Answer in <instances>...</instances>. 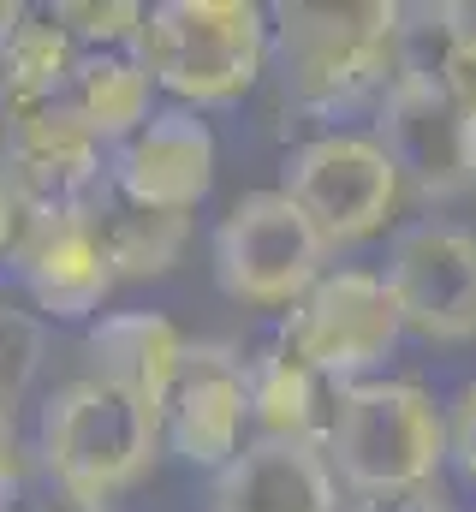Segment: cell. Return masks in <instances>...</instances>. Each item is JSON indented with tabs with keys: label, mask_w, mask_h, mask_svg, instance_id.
<instances>
[{
	"label": "cell",
	"mask_w": 476,
	"mask_h": 512,
	"mask_svg": "<svg viewBox=\"0 0 476 512\" xmlns=\"http://www.w3.org/2000/svg\"><path fill=\"white\" fill-rule=\"evenodd\" d=\"M393 0H286L268 12L274 60L292 108L304 114H346L369 96L393 90V42H399Z\"/></svg>",
	"instance_id": "cell-1"
},
{
	"label": "cell",
	"mask_w": 476,
	"mask_h": 512,
	"mask_svg": "<svg viewBox=\"0 0 476 512\" xmlns=\"http://www.w3.org/2000/svg\"><path fill=\"white\" fill-rule=\"evenodd\" d=\"M322 453L352 495L435 489L447 465V405L417 382H352L340 387Z\"/></svg>",
	"instance_id": "cell-2"
},
{
	"label": "cell",
	"mask_w": 476,
	"mask_h": 512,
	"mask_svg": "<svg viewBox=\"0 0 476 512\" xmlns=\"http://www.w3.org/2000/svg\"><path fill=\"white\" fill-rule=\"evenodd\" d=\"M155 447H161V405L119 382L78 376L42 405L36 459L96 507L149 471Z\"/></svg>",
	"instance_id": "cell-3"
},
{
	"label": "cell",
	"mask_w": 476,
	"mask_h": 512,
	"mask_svg": "<svg viewBox=\"0 0 476 512\" xmlns=\"http://www.w3.org/2000/svg\"><path fill=\"white\" fill-rule=\"evenodd\" d=\"M274 54L268 12L256 0H161L143 18V66L191 108L238 102Z\"/></svg>",
	"instance_id": "cell-4"
},
{
	"label": "cell",
	"mask_w": 476,
	"mask_h": 512,
	"mask_svg": "<svg viewBox=\"0 0 476 512\" xmlns=\"http://www.w3.org/2000/svg\"><path fill=\"white\" fill-rule=\"evenodd\" d=\"M322 227L286 197V191H250L215 227V274L238 304L292 310L322 274H328Z\"/></svg>",
	"instance_id": "cell-5"
},
{
	"label": "cell",
	"mask_w": 476,
	"mask_h": 512,
	"mask_svg": "<svg viewBox=\"0 0 476 512\" xmlns=\"http://www.w3.org/2000/svg\"><path fill=\"white\" fill-rule=\"evenodd\" d=\"M405 334V316L375 268H334L322 274L286 316H280V346L310 364L334 387H352L363 370H375Z\"/></svg>",
	"instance_id": "cell-6"
},
{
	"label": "cell",
	"mask_w": 476,
	"mask_h": 512,
	"mask_svg": "<svg viewBox=\"0 0 476 512\" xmlns=\"http://www.w3.org/2000/svg\"><path fill=\"white\" fill-rule=\"evenodd\" d=\"M328 245H357L387 227V215L405 197V179L381 137L363 131H322L286 155V185H280Z\"/></svg>",
	"instance_id": "cell-7"
},
{
	"label": "cell",
	"mask_w": 476,
	"mask_h": 512,
	"mask_svg": "<svg viewBox=\"0 0 476 512\" xmlns=\"http://www.w3.org/2000/svg\"><path fill=\"white\" fill-rule=\"evenodd\" d=\"M0 167L18 185L30 215L66 221L96 215L114 191V173L102 167V137L78 126L66 108H30L0 120Z\"/></svg>",
	"instance_id": "cell-8"
},
{
	"label": "cell",
	"mask_w": 476,
	"mask_h": 512,
	"mask_svg": "<svg viewBox=\"0 0 476 512\" xmlns=\"http://www.w3.org/2000/svg\"><path fill=\"white\" fill-rule=\"evenodd\" d=\"M405 328L423 340H476V233L459 221H411L381 268Z\"/></svg>",
	"instance_id": "cell-9"
},
{
	"label": "cell",
	"mask_w": 476,
	"mask_h": 512,
	"mask_svg": "<svg viewBox=\"0 0 476 512\" xmlns=\"http://www.w3.org/2000/svg\"><path fill=\"white\" fill-rule=\"evenodd\" d=\"M381 149L393 155L405 191L447 203L476 185V120L441 84H393L381 96Z\"/></svg>",
	"instance_id": "cell-10"
},
{
	"label": "cell",
	"mask_w": 476,
	"mask_h": 512,
	"mask_svg": "<svg viewBox=\"0 0 476 512\" xmlns=\"http://www.w3.org/2000/svg\"><path fill=\"white\" fill-rule=\"evenodd\" d=\"M250 423V382L244 358L227 346H185L179 376L161 399V441L203 471H227L244 453Z\"/></svg>",
	"instance_id": "cell-11"
},
{
	"label": "cell",
	"mask_w": 476,
	"mask_h": 512,
	"mask_svg": "<svg viewBox=\"0 0 476 512\" xmlns=\"http://www.w3.org/2000/svg\"><path fill=\"white\" fill-rule=\"evenodd\" d=\"M209 185H215V131L209 120H197V108H155L114 155V191L143 209L191 215L209 197Z\"/></svg>",
	"instance_id": "cell-12"
},
{
	"label": "cell",
	"mask_w": 476,
	"mask_h": 512,
	"mask_svg": "<svg viewBox=\"0 0 476 512\" xmlns=\"http://www.w3.org/2000/svg\"><path fill=\"white\" fill-rule=\"evenodd\" d=\"M18 274L36 298V310H48L54 322H84L102 310V298L114 292V262L102 251L90 215H66V221H48V215H30L24 239H18Z\"/></svg>",
	"instance_id": "cell-13"
},
{
	"label": "cell",
	"mask_w": 476,
	"mask_h": 512,
	"mask_svg": "<svg viewBox=\"0 0 476 512\" xmlns=\"http://www.w3.org/2000/svg\"><path fill=\"white\" fill-rule=\"evenodd\" d=\"M209 512H340V477L310 441H244L227 471H215Z\"/></svg>",
	"instance_id": "cell-14"
},
{
	"label": "cell",
	"mask_w": 476,
	"mask_h": 512,
	"mask_svg": "<svg viewBox=\"0 0 476 512\" xmlns=\"http://www.w3.org/2000/svg\"><path fill=\"white\" fill-rule=\"evenodd\" d=\"M78 42L60 6H0V120L30 108H60Z\"/></svg>",
	"instance_id": "cell-15"
},
{
	"label": "cell",
	"mask_w": 476,
	"mask_h": 512,
	"mask_svg": "<svg viewBox=\"0 0 476 512\" xmlns=\"http://www.w3.org/2000/svg\"><path fill=\"white\" fill-rule=\"evenodd\" d=\"M149 84L155 78L143 66V36L137 42H78L60 108L90 137H131L149 120Z\"/></svg>",
	"instance_id": "cell-16"
},
{
	"label": "cell",
	"mask_w": 476,
	"mask_h": 512,
	"mask_svg": "<svg viewBox=\"0 0 476 512\" xmlns=\"http://www.w3.org/2000/svg\"><path fill=\"white\" fill-rule=\"evenodd\" d=\"M244 382H250V423L268 441H310L322 447L340 411V387L316 376L310 364H298L280 340L244 358Z\"/></svg>",
	"instance_id": "cell-17"
},
{
	"label": "cell",
	"mask_w": 476,
	"mask_h": 512,
	"mask_svg": "<svg viewBox=\"0 0 476 512\" xmlns=\"http://www.w3.org/2000/svg\"><path fill=\"white\" fill-rule=\"evenodd\" d=\"M185 334L155 316V310H114L90 328V376L119 382L143 399H167V387L179 376V358H185Z\"/></svg>",
	"instance_id": "cell-18"
},
{
	"label": "cell",
	"mask_w": 476,
	"mask_h": 512,
	"mask_svg": "<svg viewBox=\"0 0 476 512\" xmlns=\"http://www.w3.org/2000/svg\"><path fill=\"white\" fill-rule=\"evenodd\" d=\"M90 227H96L102 251L114 262V274H131V280L167 274V268L179 262V251H185V239H191V221H185V215L143 209V203H131V197H119V191L102 197V209L90 215Z\"/></svg>",
	"instance_id": "cell-19"
},
{
	"label": "cell",
	"mask_w": 476,
	"mask_h": 512,
	"mask_svg": "<svg viewBox=\"0 0 476 512\" xmlns=\"http://www.w3.org/2000/svg\"><path fill=\"white\" fill-rule=\"evenodd\" d=\"M36 364H42V322L30 310H18V304L0 298V411L6 417L18 405V393L30 387Z\"/></svg>",
	"instance_id": "cell-20"
},
{
	"label": "cell",
	"mask_w": 476,
	"mask_h": 512,
	"mask_svg": "<svg viewBox=\"0 0 476 512\" xmlns=\"http://www.w3.org/2000/svg\"><path fill=\"white\" fill-rule=\"evenodd\" d=\"M0 512H102L96 501H84L78 489H66L42 459L36 465H12V477L0 483Z\"/></svg>",
	"instance_id": "cell-21"
},
{
	"label": "cell",
	"mask_w": 476,
	"mask_h": 512,
	"mask_svg": "<svg viewBox=\"0 0 476 512\" xmlns=\"http://www.w3.org/2000/svg\"><path fill=\"white\" fill-rule=\"evenodd\" d=\"M447 459L459 465L465 483H476V382L447 399Z\"/></svg>",
	"instance_id": "cell-22"
},
{
	"label": "cell",
	"mask_w": 476,
	"mask_h": 512,
	"mask_svg": "<svg viewBox=\"0 0 476 512\" xmlns=\"http://www.w3.org/2000/svg\"><path fill=\"white\" fill-rule=\"evenodd\" d=\"M441 90L476 120V48L453 42V60H447V72H441Z\"/></svg>",
	"instance_id": "cell-23"
},
{
	"label": "cell",
	"mask_w": 476,
	"mask_h": 512,
	"mask_svg": "<svg viewBox=\"0 0 476 512\" xmlns=\"http://www.w3.org/2000/svg\"><path fill=\"white\" fill-rule=\"evenodd\" d=\"M24 227H30V209H24L18 185L6 179V167H0V262H12L18 239H24Z\"/></svg>",
	"instance_id": "cell-24"
},
{
	"label": "cell",
	"mask_w": 476,
	"mask_h": 512,
	"mask_svg": "<svg viewBox=\"0 0 476 512\" xmlns=\"http://www.w3.org/2000/svg\"><path fill=\"white\" fill-rule=\"evenodd\" d=\"M352 512H447L441 489H399V495H357Z\"/></svg>",
	"instance_id": "cell-25"
},
{
	"label": "cell",
	"mask_w": 476,
	"mask_h": 512,
	"mask_svg": "<svg viewBox=\"0 0 476 512\" xmlns=\"http://www.w3.org/2000/svg\"><path fill=\"white\" fill-rule=\"evenodd\" d=\"M447 24H453V42L476 48V0H453L447 6Z\"/></svg>",
	"instance_id": "cell-26"
},
{
	"label": "cell",
	"mask_w": 476,
	"mask_h": 512,
	"mask_svg": "<svg viewBox=\"0 0 476 512\" xmlns=\"http://www.w3.org/2000/svg\"><path fill=\"white\" fill-rule=\"evenodd\" d=\"M12 465H18V453H12V417L0 411V483L12 477Z\"/></svg>",
	"instance_id": "cell-27"
}]
</instances>
